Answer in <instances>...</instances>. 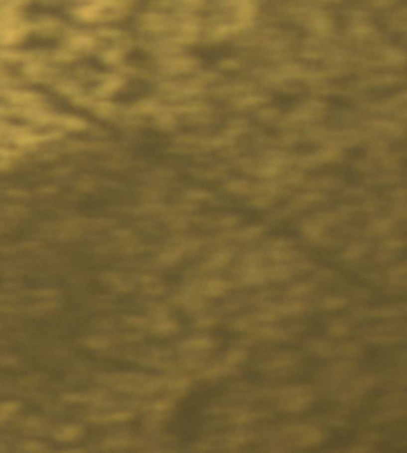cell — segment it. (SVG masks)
<instances>
[{
    "mask_svg": "<svg viewBox=\"0 0 407 453\" xmlns=\"http://www.w3.org/2000/svg\"><path fill=\"white\" fill-rule=\"evenodd\" d=\"M81 430L78 426H62L59 431H56V439H59L62 442H70L75 441L80 436Z\"/></svg>",
    "mask_w": 407,
    "mask_h": 453,
    "instance_id": "1",
    "label": "cell"
},
{
    "mask_svg": "<svg viewBox=\"0 0 407 453\" xmlns=\"http://www.w3.org/2000/svg\"><path fill=\"white\" fill-rule=\"evenodd\" d=\"M24 450L26 452H40V450H43V446L38 444V442H26L24 444Z\"/></svg>",
    "mask_w": 407,
    "mask_h": 453,
    "instance_id": "3",
    "label": "cell"
},
{
    "mask_svg": "<svg viewBox=\"0 0 407 453\" xmlns=\"http://www.w3.org/2000/svg\"><path fill=\"white\" fill-rule=\"evenodd\" d=\"M19 409V406L16 404V402H3V404H0V414H2L3 417H10V415H13L16 410Z\"/></svg>",
    "mask_w": 407,
    "mask_h": 453,
    "instance_id": "2",
    "label": "cell"
}]
</instances>
